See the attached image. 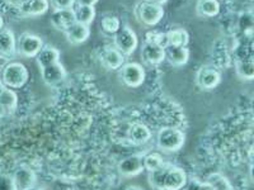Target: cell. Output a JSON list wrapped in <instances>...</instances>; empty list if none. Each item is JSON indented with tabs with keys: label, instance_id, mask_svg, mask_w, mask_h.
Instances as JSON below:
<instances>
[{
	"label": "cell",
	"instance_id": "6da1fadb",
	"mask_svg": "<svg viewBox=\"0 0 254 190\" xmlns=\"http://www.w3.org/2000/svg\"><path fill=\"white\" fill-rule=\"evenodd\" d=\"M188 182V176L183 169L169 162H164L159 170L149 175V183L158 190H182Z\"/></svg>",
	"mask_w": 254,
	"mask_h": 190
},
{
	"label": "cell",
	"instance_id": "7a4b0ae2",
	"mask_svg": "<svg viewBox=\"0 0 254 190\" xmlns=\"http://www.w3.org/2000/svg\"><path fill=\"white\" fill-rule=\"evenodd\" d=\"M28 69L22 62H9L1 71V83L9 89H22L28 83Z\"/></svg>",
	"mask_w": 254,
	"mask_h": 190
},
{
	"label": "cell",
	"instance_id": "3957f363",
	"mask_svg": "<svg viewBox=\"0 0 254 190\" xmlns=\"http://www.w3.org/2000/svg\"><path fill=\"white\" fill-rule=\"evenodd\" d=\"M185 133L179 128L164 127L158 132V147L164 152H176L185 144Z\"/></svg>",
	"mask_w": 254,
	"mask_h": 190
},
{
	"label": "cell",
	"instance_id": "277c9868",
	"mask_svg": "<svg viewBox=\"0 0 254 190\" xmlns=\"http://www.w3.org/2000/svg\"><path fill=\"white\" fill-rule=\"evenodd\" d=\"M136 17L144 26H156L164 17V8L159 4L142 0L136 8Z\"/></svg>",
	"mask_w": 254,
	"mask_h": 190
},
{
	"label": "cell",
	"instance_id": "5b68a950",
	"mask_svg": "<svg viewBox=\"0 0 254 190\" xmlns=\"http://www.w3.org/2000/svg\"><path fill=\"white\" fill-rule=\"evenodd\" d=\"M44 41L33 33H22L17 40V53L27 58L36 57L44 47Z\"/></svg>",
	"mask_w": 254,
	"mask_h": 190
},
{
	"label": "cell",
	"instance_id": "8992f818",
	"mask_svg": "<svg viewBox=\"0 0 254 190\" xmlns=\"http://www.w3.org/2000/svg\"><path fill=\"white\" fill-rule=\"evenodd\" d=\"M120 79L128 88H139L145 81V70L137 62H127L120 69Z\"/></svg>",
	"mask_w": 254,
	"mask_h": 190
},
{
	"label": "cell",
	"instance_id": "52a82bcc",
	"mask_svg": "<svg viewBox=\"0 0 254 190\" xmlns=\"http://www.w3.org/2000/svg\"><path fill=\"white\" fill-rule=\"evenodd\" d=\"M139 45V38L135 32L128 27H124L115 35V47L124 53L125 56L131 55Z\"/></svg>",
	"mask_w": 254,
	"mask_h": 190
},
{
	"label": "cell",
	"instance_id": "ba28073f",
	"mask_svg": "<svg viewBox=\"0 0 254 190\" xmlns=\"http://www.w3.org/2000/svg\"><path fill=\"white\" fill-rule=\"evenodd\" d=\"M221 81V74L215 66H202L197 72V84L202 89H215Z\"/></svg>",
	"mask_w": 254,
	"mask_h": 190
},
{
	"label": "cell",
	"instance_id": "9c48e42d",
	"mask_svg": "<svg viewBox=\"0 0 254 190\" xmlns=\"http://www.w3.org/2000/svg\"><path fill=\"white\" fill-rule=\"evenodd\" d=\"M17 53V41L10 29L3 28L0 31V58L12 60Z\"/></svg>",
	"mask_w": 254,
	"mask_h": 190
},
{
	"label": "cell",
	"instance_id": "30bf717a",
	"mask_svg": "<svg viewBox=\"0 0 254 190\" xmlns=\"http://www.w3.org/2000/svg\"><path fill=\"white\" fill-rule=\"evenodd\" d=\"M41 75H42V80L45 81L46 85L58 87L66 78V70L60 62H58L51 65V66L41 69Z\"/></svg>",
	"mask_w": 254,
	"mask_h": 190
},
{
	"label": "cell",
	"instance_id": "8fae6325",
	"mask_svg": "<svg viewBox=\"0 0 254 190\" xmlns=\"http://www.w3.org/2000/svg\"><path fill=\"white\" fill-rule=\"evenodd\" d=\"M144 161L141 156L132 155L124 158L119 164V173L126 178H133L144 171Z\"/></svg>",
	"mask_w": 254,
	"mask_h": 190
},
{
	"label": "cell",
	"instance_id": "7c38bea8",
	"mask_svg": "<svg viewBox=\"0 0 254 190\" xmlns=\"http://www.w3.org/2000/svg\"><path fill=\"white\" fill-rule=\"evenodd\" d=\"M50 19H51L52 26L63 32H65L72 24L76 23L74 9H55Z\"/></svg>",
	"mask_w": 254,
	"mask_h": 190
},
{
	"label": "cell",
	"instance_id": "4fadbf2b",
	"mask_svg": "<svg viewBox=\"0 0 254 190\" xmlns=\"http://www.w3.org/2000/svg\"><path fill=\"white\" fill-rule=\"evenodd\" d=\"M14 182L17 185L18 190H29L36 188V183H37V176H36L35 171L29 169L27 166H20L15 170Z\"/></svg>",
	"mask_w": 254,
	"mask_h": 190
},
{
	"label": "cell",
	"instance_id": "5bb4252c",
	"mask_svg": "<svg viewBox=\"0 0 254 190\" xmlns=\"http://www.w3.org/2000/svg\"><path fill=\"white\" fill-rule=\"evenodd\" d=\"M141 58L147 65H158L165 60L164 46L153 44H144L141 48Z\"/></svg>",
	"mask_w": 254,
	"mask_h": 190
},
{
	"label": "cell",
	"instance_id": "9a60e30c",
	"mask_svg": "<svg viewBox=\"0 0 254 190\" xmlns=\"http://www.w3.org/2000/svg\"><path fill=\"white\" fill-rule=\"evenodd\" d=\"M50 1L49 0H23L19 5L20 13L28 17H37L44 15L49 12Z\"/></svg>",
	"mask_w": 254,
	"mask_h": 190
},
{
	"label": "cell",
	"instance_id": "2e32d148",
	"mask_svg": "<svg viewBox=\"0 0 254 190\" xmlns=\"http://www.w3.org/2000/svg\"><path fill=\"white\" fill-rule=\"evenodd\" d=\"M165 60L173 66H183L190 60V51L183 46H165Z\"/></svg>",
	"mask_w": 254,
	"mask_h": 190
},
{
	"label": "cell",
	"instance_id": "e0dca14e",
	"mask_svg": "<svg viewBox=\"0 0 254 190\" xmlns=\"http://www.w3.org/2000/svg\"><path fill=\"white\" fill-rule=\"evenodd\" d=\"M65 37H66L67 42L71 45H81L89 38L90 36V28L87 24L81 23H74L70 28L64 32Z\"/></svg>",
	"mask_w": 254,
	"mask_h": 190
},
{
	"label": "cell",
	"instance_id": "ac0fdd59",
	"mask_svg": "<svg viewBox=\"0 0 254 190\" xmlns=\"http://www.w3.org/2000/svg\"><path fill=\"white\" fill-rule=\"evenodd\" d=\"M127 135H128V140L131 141V143L137 144V146L146 143L151 139V136H153L151 135V131L149 130V127L142 123L131 124Z\"/></svg>",
	"mask_w": 254,
	"mask_h": 190
},
{
	"label": "cell",
	"instance_id": "d6986e66",
	"mask_svg": "<svg viewBox=\"0 0 254 190\" xmlns=\"http://www.w3.org/2000/svg\"><path fill=\"white\" fill-rule=\"evenodd\" d=\"M36 61H37V65L40 66V69L51 66L54 63L60 62V51L55 47L45 45L42 49L38 52V55L36 56Z\"/></svg>",
	"mask_w": 254,
	"mask_h": 190
},
{
	"label": "cell",
	"instance_id": "ffe728a7",
	"mask_svg": "<svg viewBox=\"0 0 254 190\" xmlns=\"http://www.w3.org/2000/svg\"><path fill=\"white\" fill-rule=\"evenodd\" d=\"M102 60L110 70H120L125 65V55L116 47H108L104 49Z\"/></svg>",
	"mask_w": 254,
	"mask_h": 190
},
{
	"label": "cell",
	"instance_id": "44dd1931",
	"mask_svg": "<svg viewBox=\"0 0 254 190\" xmlns=\"http://www.w3.org/2000/svg\"><path fill=\"white\" fill-rule=\"evenodd\" d=\"M165 46H183L187 47L190 42V35L183 28H176L165 33Z\"/></svg>",
	"mask_w": 254,
	"mask_h": 190
},
{
	"label": "cell",
	"instance_id": "7402d4cb",
	"mask_svg": "<svg viewBox=\"0 0 254 190\" xmlns=\"http://www.w3.org/2000/svg\"><path fill=\"white\" fill-rule=\"evenodd\" d=\"M74 9V13H75V19L78 23L87 24L89 26L95 18V9L93 5H81L78 4Z\"/></svg>",
	"mask_w": 254,
	"mask_h": 190
},
{
	"label": "cell",
	"instance_id": "603a6c76",
	"mask_svg": "<svg viewBox=\"0 0 254 190\" xmlns=\"http://www.w3.org/2000/svg\"><path fill=\"white\" fill-rule=\"evenodd\" d=\"M101 27L103 29L104 33L107 35H117V32H120L121 27V20L117 15L106 14L102 17L101 19Z\"/></svg>",
	"mask_w": 254,
	"mask_h": 190
},
{
	"label": "cell",
	"instance_id": "cb8c5ba5",
	"mask_svg": "<svg viewBox=\"0 0 254 190\" xmlns=\"http://www.w3.org/2000/svg\"><path fill=\"white\" fill-rule=\"evenodd\" d=\"M197 10L203 17H216L220 13L219 0H198Z\"/></svg>",
	"mask_w": 254,
	"mask_h": 190
},
{
	"label": "cell",
	"instance_id": "d4e9b609",
	"mask_svg": "<svg viewBox=\"0 0 254 190\" xmlns=\"http://www.w3.org/2000/svg\"><path fill=\"white\" fill-rule=\"evenodd\" d=\"M18 96L13 89L4 87L0 90V105L6 110H13L17 108Z\"/></svg>",
	"mask_w": 254,
	"mask_h": 190
},
{
	"label": "cell",
	"instance_id": "484cf974",
	"mask_svg": "<svg viewBox=\"0 0 254 190\" xmlns=\"http://www.w3.org/2000/svg\"><path fill=\"white\" fill-rule=\"evenodd\" d=\"M237 72L238 75L246 80H253L254 79V57L246 58V60L237 61Z\"/></svg>",
	"mask_w": 254,
	"mask_h": 190
},
{
	"label": "cell",
	"instance_id": "4316f807",
	"mask_svg": "<svg viewBox=\"0 0 254 190\" xmlns=\"http://www.w3.org/2000/svg\"><path fill=\"white\" fill-rule=\"evenodd\" d=\"M142 161H144V169L149 171V173H153V171L159 170V169H160L165 162L163 156L158 152L147 153L146 156L142 157Z\"/></svg>",
	"mask_w": 254,
	"mask_h": 190
},
{
	"label": "cell",
	"instance_id": "83f0119b",
	"mask_svg": "<svg viewBox=\"0 0 254 190\" xmlns=\"http://www.w3.org/2000/svg\"><path fill=\"white\" fill-rule=\"evenodd\" d=\"M207 183L215 190H233L228 179L224 175H221V174H212V175H210L207 179Z\"/></svg>",
	"mask_w": 254,
	"mask_h": 190
},
{
	"label": "cell",
	"instance_id": "f1b7e54d",
	"mask_svg": "<svg viewBox=\"0 0 254 190\" xmlns=\"http://www.w3.org/2000/svg\"><path fill=\"white\" fill-rule=\"evenodd\" d=\"M145 44L160 45V46L165 47V45H167V42H165V33L158 31L147 32L146 35H145Z\"/></svg>",
	"mask_w": 254,
	"mask_h": 190
},
{
	"label": "cell",
	"instance_id": "f546056e",
	"mask_svg": "<svg viewBox=\"0 0 254 190\" xmlns=\"http://www.w3.org/2000/svg\"><path fill=\"white\" fill-rule=\"evenodd\" d=\"M0 190H18L13 175L9 174L0 175Z\"/></svg>",
	"mask_w": 254,
	"mask_h": 190
},
{
	"label": "cell",
	"instance_id": "4dcf8cb0",
	"mask_svg": "<svg viewBox=\"0 0 254 190\" xmlns=\"http://www.w3.org/2000/svg\"><path fill=\"white\" fill-rule=\"evenodd\" d=\"M50 5L54 9H72L76 0H49Z\"/></svg>",
	"mask_w": 254,
	"mask_h": 190
},
{
	"label": "cell",
	"instance_id": "1f68e13d",
	"mask_svg": "<svg viewBox=\"0 0 254 190\" xmlns=\"http://www.w3.org/2000/svg\"><path fill=\"white\" fill-rule=\"evenodd\" d=\"M202 185L203 183L198 182L196 179H190V180H188L187 184H186V187L182 190H202Z\"/></svg>",
	"mask_w": 254,
	"mask_h": 190
},
{
	"label": "cell",
	"instance_id": "d6a6232c",
	"mask_svg": "<svg viewBox=\"0 0 254 190\" xmlns=\"http://www.w3.org/2000/svg\"><path fill=\"white\" fill-rule=\"evenodd\" d=\"M97 1H98V0H76V3L81 4V5H93V6H94V4H97Z\"/></svg>",
	"mask_w": 254,
	"mask_h": 190
},
{
	"label": "cell",
	"instance_id": "836d02e7",
	"mask_svg": "<svg viewBox=\"0 0 254 190\" xmlns=\"http://www.w3.org/2000/svg\"><path fill=\"white\" fill-rule=\"evenodd\" d=\"M249 176H251V180L254 183V161L251 164V167H249Z\"/></svg>",
	"mask_w": 254,
	"mask_h": 190
},
{
	"label": "cell",
	"instance_id": "e575fe53",
	"mask_svg": "<svg viewBox=\"0 0 254 190\" xmlns=\"http://www.w3.org/2000/svg\"><path fill=\"white\" fill-rule=\"evenodd\" d=\"M146 1H150V3H155V4H159V5H163V4L167 3L168 0H146Z\"/></svg>",
	"mask_w": 254,
	"mask_h": 190
},
{
	"label": "cell",
	"instance_id": "d590c367",
	"mask_svg": "<svg viewBox=\"0 0 254 190\" xmlns=\"http://www.w3.org/2000/svg\"><path fill=\"white\" fill-rule=\"evenodd\" d=\"M125 190H144V189H141V188H140V187H136V185H131V187L126 188V189H125Z\"/></svg>",
	"mask_w": 254,
	"mask_h": 190
},
{
	"label": "cell",
	"instance_id": "8d00e7d4",
	"mask_svg": "<svg viewBox=\"0 0 254 190\" xmlns=\"http://www.w3.org/2000/svg\"><path fill=\"white\" fill-rule=\"evenodd\" d=\"M3 28H4V19H3V17L0 15V31H1Z\"/></svg>",
	"mask_w": 254,
	"mask_h": 190
},
{
	"label": "cell",
	"instance_id": "74e56055",
	"mask_svg": "<svg viewBox=\"0 0 254 190\" xmlns=\"http://www.w3.org/2000/svg\"><path fill=\"white\" fill-rule=\"evenodd\" d=\"M29 190H36V188H33V189H29Z\"/></svg>",
	"mask_w": 254,
	"mask_h": 190
}]
</instances>
